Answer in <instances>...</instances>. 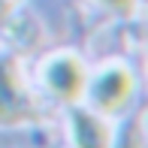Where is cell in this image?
<instances>
[{"mask_svg":"<svg viewBox=\"0 0 148 148\" xmlns=\"http://www.w3.org/2000/svg\"><path fill=\"white\" fill-rule=\"evenodd\" d=\"M42 118L21 82V70H18L15 58L0 60V124L18 127V124H36Z\"/></svg>","mask_w":148,"mask_h":148,"instance_id":"cell-1","label":"cell"},{"mask_svg":"<svg viewBox=\"0 0 148 148\" xmlns=\"http://www.w3.org/2000/svg\"><path fill=\"white\" fill-rule=\"evenodd\" d=\"M97 3H103L106 9H112L115 15H133V9H136V0H97Z\"/></svg>","mask_w":148,"mask_h":148,"instance_id":"cell-5","label":"cell"},{"mask_svg":"<svg viewBox=\"0 0 148 148\" xmlns=\"http://www.w3.org/2000/svg\"><path fill=\"white\" fill-rule=\"evenodd\" d=\"M133 88H136V82H133V73L127 66H109V70H103L97 76V82L91 88V100L100 112L115 115L130 103Z\"/></svg>","mask_w":148,"mask_h":148,"instance_id":"cell-3","label":"cell"},{"mask_svg":"<svg viewBox=\"0 0 148 148\" xmlns=\"http://www.w3.org/2000/svg\"><path fill=\"white\" fill-rule=\"evenodd\" d=\"M42 79H45V88L55 94L58 100H64V103H76L85 94V88H88L85 64L76 55H70V51H64V55H58L55 60H49Z\"/></svg>","mask_w":148,"mask_h":148,"instance_id":"cell-2","label":"cell"},{"mask_svg":"<svg viewBox=\"0 0 148 148\" xmlns=\"http://www.w3.org/2000/svg\"><path fill=\"white\" fill-rule=\"evenodd\" d=\"M12 6H15V0H0V24H6V18L12 15Z\"/></svg>","mask_w":148,"mask_h":148,"instance_id":"cell-6","label":"cell"},{"mask_svg":"<svg viewBox=\"0 0 148 148\" xmlns=\"http://www.w3.org/2000/svg\"><path fill=\"white\" fill-rule=\"evenodd\" d=\"M70 124H73V142H76V148H112V130L97 115H91L85 109H73Z\"/></svg>","mask_w":148,"mask_h":148,"instance_id":"cell-4","label":"cell"}]
</instances>
